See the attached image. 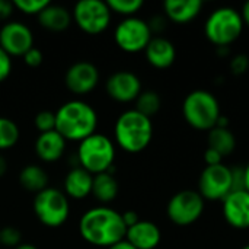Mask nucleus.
Segmentation results:
<instances>
[{
  "label": "nucleus",
  "instance_id": "39448f33",
  "mask_svg": "<svg viewBox=\"0 0 249 249\" xmlns=\"http://www.w3.org/2000/svg\"><path fill=\"white\" fill-rule=\"evenodd\" d=\"M182 115L193 128L198 131H210L217 125L222 112L219 101L212 92L197 89L185 96L182 104Z\"/></svg>",
  "mask_w": 249,
  "mask_h": 249
},
{
  "label": "nucleus",
  "instance_id": "f257e3e1",
  "mask_svg": "<svg viewBox=\"0 0 249 249\" xmlns=\"http://www.w3.org/2000/svg\"><path fill=\"white\" fill-rule=\"evenodd\" d=\"M79 232L90 245L111 248L112 245L125 239L127 226L121 213L111 207L99 206L89 209L80 217Z\"/></svg>",
  "mask_w": 249,
  "mask_h": 249
},
{
  "label": "nucleus",
  "instance_id": "20e7f679",
  "mask_svg": "<svg viewBox=\"0 0 249 249\" xmlns=\"http://www.w3.org/2000/svg\"><path fill=\"white\" fill-rule=\"evenodd\" d=\"M77 160L80 168L86 169L92 175L114 171L115 144L114 142L101 133H93L79 143Z\"/></svg>",
  "mask_w": 249,
  "mask_h": 249
},
{
  "label": "nucleus",
  "instance_id": "423d86ee",
  "mask_svg": "<svg viewBox=\"0 0 249 249\" xmlns=\"http://www.w3.org/2000/svg\"><path fill=\"white\" fill-rule=\"evenodd\" d=\"M244 26L245 25L241 12L225 6L213 10L209 15L204 23V34L207 39L217 48H228L241 36Z\"/></svg>",
  "mask_w": 249,
  "mask_h": 249
},
{
  "label": "nucleus",
  "instance_id": "f3484780",
  "mask_svg": "<svg viewBox=\"0 0 249 249\" xmlns=\"http://www.w3.org/2000/svg\"><path fill=\"white\" fill-rule=\"evenodd\" d=\"M144 54L149 64L155 69H168L177 58L175 45L163 36H153L146 47Z\"/></svg>",
  "mask_w": 249,
  "mask_h": 249
},
{
  "label": "nucleus",
  "instance_id": "4be33fe9",
  "mask_svg": "<svg viewBox=\"0 0 249 249\" xmlns=\"http://www.w3.org/2000/svg\"><path fill=\"white\" fill-rule=\"evenodd\" d=\"M120 187L118 181L111 172H102L93 175V185H92V196L102 204H108L114 201L118 196Z\"/></svg>",
  "mask_w": 249,
  "mask_h": 249
},
{
  "label": "nucleus",
  "instance_id": "5701e85b",
  "mask_svg": "<svg viewBox=\"0 0 249 249\" xmlns=\"http://www.w3.org/2000/svg\"><path fill=\"white\" fill-rule=\"evenodd\" d=\"M19 184L23 190L38 194L48 188V174L38 165H26L19 172Z\"/></svg>",
  "mask_w": 249,
  "mask_h": 249
},
{
  "label": "nucleus",
  "instance_id": "0eeeda50",
  "mask_svg": "<svg viewBox=\"0 0 249 249\" xmlns=\"http://www.w3.org/2000/svg\"><path fill=\"white\" fill-rule=\"evenodd\" d=\"M34 213L44 226L60 228L70 216L69 198L63 191L48 187L35 196Z\"/></svg>",
  "mask_w": 249,
  "mask_h": 249
},
{
  "label": "nucleus",
  "instance_id": "f704fd0d",
  "mask_svg": "<svg viewBox=\"0 0 249 249\" xmlns=\"http://www.w3.org/2000/svg\"><path fill=\"white\" fill-rule=\"evenodd\" d=\"M223 156L219 153V152H216V150H213V149H210V147H207V150L204 152V162H206V166H216V165H220V163H223Z\"/></svg>",
  "mask_w": 249,
  "mask_h": 249
},
{
  "label": "nucleus",
  "instance_id": "1a4fd4ad",
  "mask_svg": "<svg viewBox=\"0 0 249 249\" xmlns=\"http://www.w3.org/2000/svg\"><path fill=\"white\" fill-rule=\"evenodd\" d=\"M111 13V9L102 0H80L74 4L71 16L83 32L98 35L109 26Z\"/></svg>",
  "mask_w": 249,
  "mask_h": 249
},
{
  "label": "nucleus",
  "instance_id": "393cba45",
  "mask_svg": "<svg viewBox=\"0 0 249 249\" xmlns=\"http://www.w3.org/2000/svg\"><path fill=\"white\" fill-rule=\"evenodd\" d=\"M162 105L160 96L158 92L155 90H142V93L137 96L136 99V111H139L140 114L152 118L155 114L159 112Z\"/></svg>",
  "mask_w": 249,
  "mask_h": 249
},
{
  "label": "nucleus",
  "instance_id": "4468645a",
  "mask_svg": "<svg viewBox=\"0 0 249 249\" xmlns=\"http://www.w3.org/2000/svg\"><path fill=\"white\" fill-rule=\"evenodd\" d=\"M225 220L233 229H249V193L247 190L232 191L222 201Z\"/></svg>",
  "mask_w": 249,
  "mask_h": 249
},
{
  "label": "nucleus",
  "instance_id": "a211bd4d",
  "mask_svg": "<svg viewBox=\"0 0 249 249\" xmlns=\"http://www.w3.org/2000/svg\"><path fill=\"white\" fill-rule=\"evenodd\" d=\"M67 140L57 131L41 133L35 140V153L44 162H55L66 152Z\"/></svg>",
  "mask_w": 249,
  "mask_h": 249
},
{
  "label": "nucleus",
  "instance_id": "b1692460",
  "mask_svg": "<svg viewBox=\"0 0 249 249\" xmlns=\"http://www.w3.org/2000/svg\"><path fill=\"white\" fill-rule=\"evenodd\" d=\"M209 147L219 152L223 158H226L235 152L236 137L229 130V127H214L209 131Z\"/></svg>",
  "mask_w": 249,
  "mask_h": 249
},
{
  "label": "nucleus",
  "instance_id": "79ce46f5",
  "mask_svg": "<svg viewBox=\"0 0 249 249\" xmlns=\"http://www.w3.org/2000/svg\"><path fill=\"white\" fill-rule=\"evenodd\" d=\"M244 171H245V190L249 193V162L248 165L244 168Z\"/></svg>",
  "mask_w": 249,
  "mask_h": 249
},
{
  "label": "nucleus",
  "instance_id": "c03bdc74",
  "mask_svg": "<svg viewBox=\"0 0 249 249\" xmlns=\"http://www.w3.org/2000/svg\"><path fill=\"white\" fill-rule=\"evenodd\" d=\"M242 249H249V244H248V245H245V247H244Z\"/></svg>",
  "mask_w": 249,
  "mask_h": 249
},
{
  "label": "nucleus",
  "instance_id": "2eb2a0df",
  "mask_svg": "<svg viewBox=\"0 0 249 249\" xmlns=\"http://www.w3.org/2000/svg\"><path fill=\"white\" fill-rule=\"evenodd\" d=\"M107 92L114 101L131 102L142 93V82L139 76L131 71H115L107 80Z\"/></svg>",
  "mask_w": 249,
  "mask_h": 249
},
{
  "label": "nucleus",
  "instance_id": "bb28decb",
  "mask_svg": "<svg viewBox=\"0 0 249 249\" xmlns=\"http://www.w3.org/2000/svg\"><path fill=\"white\" fill-rule=\"evenodd\" d=\"M107 4L111 9V12H115L125 18L134 16L143 7L142 0H109L107 1Z\"/></svg>",
  "mask_w": 249,
  "mask_h": 249
},
{
  "label": "nucleus",
  "instance_id": "9d476101",
  "mask_svg": "<svg viewBox=\"0 0 249 249\" xmlns=\"http://www.w3.org/2000/svg\"><path fill=\"white\" fill-rule=\"evenodd\" d=\"M152 35L153 34L149 28V23L137 16L124 18L114 31V39L117 45L130 54L144 51L153 38Z\"/></svg>",
  "mask_w": 249,
  "mask_h": 249
},
{
  "label": "nucleus",
  "instance_id": "7c9ffc66",
  "mask_svg": "<svg viewBox=\"0 0 249 249\" xmlns=\"http://www.w3.org/2000/svg\"><path fill=\"white\" fill-rule=\"evenodd\" d=\"M249 57L247 54H238L231 60V71L235 76H242L248 71Z\"/></svg>",
  "mask_w": 249,
  "mask_h": 249
},
{
  "label": "nucleus",
  "instance_id": "cd10ccee",
  "mask_svg": "<svg viewBox=\"0 0 249 249\" xmlns=\"http://www.w3.org/2000/svg\"><path fill=\"white\" fill-rule=\"evenodd\" d=\"M50 4L48 0H15V9L23 12L25 15H39L47 6Z\"/></svg>",
  "mask_w": 249,
  "mask_h": 249
},
{
  "label": "nucleus",
  "instance_id": "aec40b11",
  "mask_svg": "<svg viewBox=\"0 0 249 249\" xmlns=\"http://www.w3.org/2000/svg\"><path fill=\"white\" fill-rule=\"evenodd\" d=\"M203 3L200 0H166L163 12L166 18L175 23H188L194 20L201 12Z\"/></svg>",
  "mask_w": 249,
  "mask_h": 249
},
{
  "label": "nucleus",
  "instance_id": "f03ea898",
  "mask_svg": "<svg viewBox=\"0 0 249 249\" xmlns=\"http://www.w3.org/2000/svg\"><path fill=\"white\" fill-rule=\"evenodd\" d=\"M98 114L92 105L80 99L63 104L55 112V130L71 142H82L96 133Z\"/></svg>",
  "mask_w": 249,
  "mask_h": 249
},
{
  "label": "nucleus",
  "instance_id": "2f4dec72",
  "mask_svg": "<svg viewBox=\"0 0 249 249\" xmlns=\"http://www.w3.org/2000/svg\"><path fill=\"white\" fill-rule=\"evenodd\" d=\"M12 73V57L0 47V83L4 82Z\"/></svg>",
  "mask_w": 249,
  "mask_h": 249
},
{
  "label": "nucleus",
  "instance_id": "412c9836",
  "mask_svg": "<svg viewBox=\"0 0 249 249\" xmlns=\"http://www.w3.org/2000/svg\"><path fill=\"white\" fill-rule=\"evenodd\" d=\"M73 20L71 12L60 4H48L39 15L38 22L42 28L53 31V32H61L66 31Z\"/></svg>",
  "mask_w": 249,
  "mask_h": 249
},
{
  "label": "nucleus",
  "instance_id": "6e6552de",
  "mask_svg": "<svg viewBox=\"0 0 249 249\" xmlns=\"http://www.w3.org/2000/svg\"><path fill=\"white\" fill-rule=\"evenodd\" d=\"M206 201L198 191L184 190L172 196L168 203L166 213L169 220L181 228L194 225L204 213Z\"/></svg>",
  "mask_w": 249,
  "mask_h": 249
},
{
  "label": "nucleus",
  "instance_id": "37998d69",
  "mask_svg": "<svg viewBox=\"0 0 249 249\" xmlns=\"http://www.w3.org/2000/svg\"><path fill=\"white\" fill-rule=\"evenodd\" d=\"M13 249H38L35 245H32V244H20L19 247H16V248H13Z\"/></svg>",
  "mask_w": 249,
  "mask_h": 249
},
{
  "label": "nucleus",
  "instance_id": "72a5a7b5",
  "mask_svg": "<svg viewBox=\"0 0 249 249\" xmlns=\"http://www.w3.org/2000/svg\"><path fill=\"white\" fill-rule=\"evenodd\" d=\"M245 190V171L244 168H232V191Z\"/></svg>",
  "mask_w": 249,
  "mask_h": 249
},
{
  "label": "nucleus",
  "instance_id": "ea45409f",
  "mask_svg": "<svg viewBox=\"0 0 249 249\" xmlns=\"http://www.w3.org/2000/svg\"><path fill=\"white\" fill-rule=\"evenodd\" d=\"M108 249H136V248L124 239V241H121V242H118V244L112 245L111 248H108Z\"/></svg>",
  "mask_w": 249,
  "mask_h": 249
},
{
  "label": "nucleus",
  "instance_id": "c85d7f7f",
  "mask_svg": "<svg viewBox=\"0 0 249 249\" xmlns=\"http://www.w3.org/2000/svg\"><path fill=\"white\" fill-rule=\"evenodd\" d=\"M0 244L13 249L22 244V233L18 228L13 226H6L0 229Z\"/></svg>",
  "mask_w": 249,
  "mask_h": 249
},
{
  "label": "nucleus",
  "instance_id": "473e14b6",
  "mask_svg": "<svg viewBox=\"0 0 249 249\" xmlns=\"http://www.w3.org/2000/svg\"><path fill=\"white\" fill-rule=\"evenodd\" d=\"M23 60H25V63H26L29 67H38V66L42 63L44 55H42L41 50H38V48L32 47L29 51H26V53H25Z\"/></svg>",
  "mask_w": 249,
  "mask_h": 249
},
{
  "label": "nucleus",
  "instance_id": "4c0bfd02",
  "mask_svg": "<svg viewBox=\"0 0 249 249\" xmlns=\"http://www.w3.org/2000/svg\"><path fill=\"white\" fill-rule=\"evenodd\" d=\"M121 214H123V220H124V223H125L127 229H128V228H131V226H134V225L140 220L139 214H137L136 212H133V210H128V212L121 213Z\"/></svg>",
  "mask_w": 249,
  "mask_h": 249
},
{
  "label": "nucleus",
  "instance_id": "c756f323",
  "mask_svg": "<svg viewBox=\"0 0 249 249\" xmlns=\"http://www.w3.org/2000/svg\"><path fill=\"white\" fill-rule=\"evenodd\" d=\"M34 124L36 130L39 131V134L55 130V112H51V111L38 112L34 118Z\"/></svg>",
  "mask_w": 249,
  "mask_h": 249
},
{
  "label": "nucleus",
  "instance_id": "a19ab883",
  "mask_svg": "<svg viewBox=\"0 0 249 249\" xmlns=\"http://www.w3.org/2000/svg\"><path fill=\"white\" fill-rule=\"evenodd\" d=\"M6 172H7V160L4 159V156L0 155V178L4 177Z\"/></svg>",
  "mask_w": 249,
  "mask_h": 249
},
{
  "label": "nucleus",
  "instance_id": "ddd939ff",
  "mask_svg": "<svg viewBox=\"0 0 249 249\" xmlns=\"http://www.w3.org/2000/svg\"><path fill=\"white\" fill-rule=\"evenodd\" d=\"M64 83L74 95H88L99 83V70L89 61H77L67 69Z\"/></svg>",
  "mask_w": 249,
  "mask_h": 249
},
{
  "label": "nucleus",
  "instance_id": "a878e982",
  "mask_svg": "<svg viewBox=\"0 0 249 249\" xmlns=\"http://www.w3.org/2000/svg\"><path fill=\"white\" fill-rule=\"evenodd\" d=\"M19 127L15 121L6 117H0V150L13 147L19 140Z\"/></svg>",
  "mask_w": 249,
  "mask_h": 249
},
{
  "label": "nucleus",
  "instance_id": "58836bf2",
  "mask_svg": "<svg viewBox=\"0 0 249 249\" xmlns=\"http://www.w3.org/2000/svg\"><path fill=\"white\" fill-rule=\"evenodd\" d=\"M241 16H242V20H244V25L249 26V1H247L241 10Z\"/></svg>",
  "mask_w": 249,
  "mask_h": 249
},
{
  "label": "nucleus",
  "instance_id": "9b49d317",
  "mask_svg": "<svg viewBox=\"0 0 249 249\" xmlns=\"http://www.w3.org/2000/svg\"><path fill=\"white\" fill-rule=\"evenodd\" d=\"M198 193L204 201H223L232 193V168L225 163L206 166L198 178Z\"/></svg>",
  "mask_w": 249,
  "mask_h": 249
},
{
  "label": "nucleus",
  "instance_id": "f8f14e48",
  "mask_svg": "<svg viewBox=\"0 0 249 249\" xmlns=\"http://www.w3.org/2000/svg\"><path fill=\"white\" fill-rule=\"evenodd\" d=\"M0 47L12 55H25L34 47L32 31L22 22H7L0 29Z\"/></svg>",
  "mask_w": 249,
  "mask_h": 249
},
{
  "label": "nucleus",
  "instance_id": "dca6fc26",
  "mask_svg": "<svg viewBox=\"0 0 249 249\" xmlns=\"http://www.w3.org/2000/svg\"><path fill=\"white\" fill-rule=\"evenodd\" d=\"M162 233L158 225L149 220H139L127 229L125 241L136 249H155L160 244Z\"/></svg>",
  "mask_w": 249,
  "mask_h": 249
},
{
  "label": "nucleus",
  "instance_id": "e433bc0d",
  "mask_svg": "<svg viewBox=\"0 0 249 249\" xmlns=\"http://www.w3.org/2000/svg\"><path fill=\"white\" fill-rule=\"evenodd\" d=\"M13 3L7 0H0V20H6L12 16L13 13Z\"/></svg>",
  "mask_w": 249,
  "mask_h": 249
},
{
  "label": "nucleus",
  "instance_id": "c9c22d12",
  "mask_svg": "<svg viewBox=\"0 0 249 249\" xmlns=\"http://www.w3.org/2000/svg\"><path fill=\"white\" fill-rule=\"evenodd\" d=\"M147 23H149V28H150L152 34L153 32H158L159 34V32H162L166 28V19L163 16H160V15L153 16Z\"/></svg>",
  "mask_w": 249,
  "mask_h": 249
},
{
  "label": "nucleus",
  "instance_id": "7ed1b4c3",
  "mask_svg": "<svg viewBox=\"0 0 249 249\" xmlns=\"http://www.w3.org/2000/svg\"><path fill=\"white\" fill-rule=\"evenodd\" d=\"M114 137L123 150L128 153H140L152 142V118L140 114L136 109L124 111L115 121Z\"/></svg>",
  "mask_w": 249,
  "mask_h": 249
},
{
  "label": "nucleus",
  "instance_id": "6ab92c4d",
  "mask_svg": "<svg viewBox=\"0 0 249 249\" xmlns=\"http://www.w3.org/2000/svg\"><path fill=\"white\" fill-rule=\"evenodd\" d=\"M93 175L86 169L77 166L71 168L64 178V194L67 198L83 200L92 194Z\"/></svg>",
  "mask_w": 249,
  "mask_h": 249
}]
</instances>
